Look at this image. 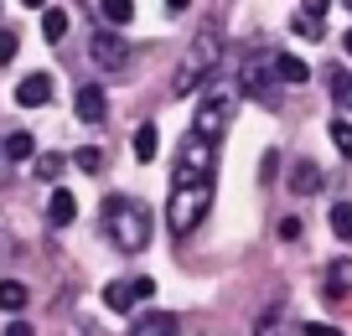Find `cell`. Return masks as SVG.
<instances>
[{
	"label": "cell",
	"instance_id": "16",
	"mask_svg": "<svg viewBox=\"0 0 352 336\" xmlns=\"http://www.w3.org/2000/svg\"><path fill=\"white\" fill-rule=\"evenodd\" d=\"M306 73H311V67L300 63V57H285V52L275 57V78H280V83H306Z\"/></svg>",
	"mask_w": 352,
	"mask_h": 336
},
{
	"label": "cell",
	"instance_id": "19",
	"mask_svg": "<svg viewBox=\"0 0 352 336\" xmlns=\"http://www.w3.org/2000/svg\"><path fill=\"white\" fill-rule=\"evenodd\" d=\"M42 36L47 42H63L67 36V11H52V5H47L42 11Z\"/></svg>",
	"mask_w": 352,
	"mask_h": 336
},
{
	"label": "cell",
	"instance_id": "31",
	"mask_svg": "<svg viewBox=\"0 0 352 336\" xmlns=\"http://www.w3.org/2000/svg\"><path fill=\"white\" fill-rule=\"evenodd\" d=\"M135 295H140V300H151V295H155V280H151V274H140V280H135Z\"/></svg>",
	"mask_w": 352,
	"mask_h": 336
},
{
	"label": "cell",
	"instance_id": "20",
	"mask_svg": "<svg viewBox=\"0 0 352 336\" xmlns=\"http://www.w3.org/2000/svg\"><path fill=\"white\" fill-rule=\"evenodd\" d=\"M331 98H337V109H352V73H342V67H331Z\"/></svg>",
	"mask_w": 352,
	"mask_h": 336
},
{
	"label": "cell",
	"instance_id": "26",
	"mask_svg": "<svg viewBox=\"0 0 352 336\" xmlns=\"http://www.w3.org/2000/svg\"><path fill=\"white\" fill-rule=\"evenodd\" d=\"M16 47H21V36H16L11 26H0V63H11V57H16Z\"/></svg>",
	"mask_w": 352,
	"mask_h": 336
},
{
	"label": "cell",
	"instance_id": "17",
	"mask_svg": "<svg viewBox=\"0 0 352 336\" xmlns=\"http://www.w3.org/2000/svg\"><path fill=\"white\" fill-rule=\"evenodd\" d=\"M290 186H296L300 197L321 192V171H316V166H311V161H300V166H296V176H290Z\"/></svg>",
	"mask_w": 352,
	"mask_h": 336
},
{
	"label": "cell",
	"instance_id": "13",
	"mask_svg": "<svg viewBox=\"0 0 352 336\" xmlns=\"http://www.w3.org/2000/svg\"><path fill=\"white\" fill-rule=\"evenodd\" d=\"M135 300H140V295H135V280H114V284H104V305H109V311H130Z\"/></svg>",
	"mask_w": 352,
	"mask_h": 336
},
{
	"label": "cell",
	"instance_id": "9",
	"mask_svg": "<svg viewBox=\"0 0 352 336\" xmlns=\"http://www.w3.org/2000/svg\"><path fill=\"white\" fill-rule=\"evenodd\" d=\"M321 295L327 300H347L352 295V259H331L327 274H321Z\"/></svg>",
	"mask_w": 352,
	"mask_h": 336
},
{
	"label": "cell",
	"instance_id": "11",
	"mask_svg": "<svg viewBox=\"0 0 352 336\" xmlns=\"http://www.w3.org/2000/svg\"><path fill=\"white\" fill-rule=\"evenodd\" d=\"M73 217H78V197L67 192V186H57L52 202H47V223H52V228H67Z\"/></svg>",
	"mask_w": 352,
	"mask_h": 336
},
{
	"label": "cell",
	"instance_id": "5",
	"mask_svg": "<svg viewBox=\"0 0 352 336\" xmlns=\"http://www.w3.org/2000/svg\"><path fill=\"white\" fill-rule=\"evenodd\" d=\"M212 166H218V145L202 140V135H187L182 150H176L171 181H212Z\"/></svg>",
	"mask_w": 352,
	"mask_h": 336
},
{
	"label": "cell",
	"instance_id": "25",
	"mask_svg": "<svg viewBox=\"0 0 352 336\" xmlns=\"http://www.w3.org/2000/svg\"><path fill=\"white\" fill-rule=\"evenodd\" d=\"M57 171H63V155H36V176H42V181H57Z\"/></svg>",
	"mask_w": 352,
	"mask_h": 336
},
{
	"label": "cell",
	"instance_id": "36",
	"mask_svg": "<svg viewBox=\"0 0 352 336\" xmlns=\"http://www.w3.org/2000/svg\"><path fill=\"white\" fill-rule=\"evenodd\" d=\"M347 52H352V32H347Z\"/></svg>",
	"mask_w": 352,
	"mask_h": 336
},
{
	"label": "cell",
	"instance_id": "12",
	"mask_svg": "<svg viewBox=\"0 0 352 336\" xmlns=\"http://www.w3.org/2000/svg\"><path fill=\"white\" fill-rule=\"evenodd\" d=\"M0 155H6V161H32V155H36V140H32L26 130H11L6 140H0Z\"/></svg>",
	"mask_w": 352,
	"mask_h": 336
},
{
	"label": "cell",
	"instance_id": "24",
	"mask_svg": "<svg viewBox=\"0 0 352 336\" xmlns=\"http://www.w3.org/2000/svg\"><path fill=\"white\" fill-rule=\"evenodd\" d=\"M73 161H78V171H88V176H94V171H99V166H104V150H94V145H83V150H78Z\"/></svg>",
	"mask_w": 352,
	"mask_h": 336
},
{
	"label": "cell",
	"instance_id": "23",
	"mask_svg": "<svg viewBox=\"0 0 352 336\" xmlns=\"http://www.w3.org/2000/svg\"><path fill=\"white\" fill-rule=\"evenodd\" d=\"M327 135H331V145H337V150L352 161V124H347V120H331V130H327Z\"/></svg>",
	"mask_w": 352,
	"mask_h": 336
},
{
	"label": "cell",
	"instance_id": "35",
	"mask_svg": "<svg viewBox=\"0 0 352 336\" xmlns=\"http://www.w3.org/2000/svg\"><path fill=\"white\" fill-rule=\"evenodd\" d=\"M26 5H32V11H36V5H47V0H26Z\"/></svg>",
	"mask_w": 352,
	"mask_h": 336
},
{
	"label": "cell",
	"instance_id": "7",
	"mask_svg": "<svg viewBox=\"0 0 352 336\" xmlns=\"http://www.w3.org/2000/svg\"><path fill=\"white\" fill-rule=\"evenodd\" d=\"M73 114H78L83 124H99L104 114H109V98H104V88H99V83H83V88L73 93Z\"/></svg>",
	"mask_w": 352,
	"mask_h": 336
},
{
	"label": "cell",
	"instance_id": "27",
	"mask_svg": "<svg viewBox=\"0 0 352 336\" xmlns=\"http://www.w3.org/2000/svg\"><path fill=\"white\" fill-rule=\"evenodd\" d=\"M290 26H296L300 36H321V21H311V16H296V21H290Z\"/></svg>",
	"mask_w": 352,
	"mask_h": 336
},
{
	"label": "cell",
	"instance_id": "8",
	"mask_svg": "<svg viewBox=\"0 0 352 336\" xmlns=\"http://www.w3.org/2000/svg\"><path fill=\"white\" fill-rule=\"evenodd\" d=\"M47 98H52V73H26L16 83V104L21 109H42Z\"/></svg>",
	"mask_w": 352,
	"mask_h": 336
},
{
	"label": "cell",
	"instance_id": "1",
	"mask_svg": "<svg viewBox=\"0 0 352 336\" xmlns=\"http://www.w3.org/2000/svg\"><path fill=\"white\" fill-rule=\"evenodd\" d=\"M104 233H109L124 254H140L145 243H151V233H155V217H151V207L135 202V197H104Z\"/></svg>",
	"mask_w": 352,
	"mask_h": 336
},
{
	"label": "cell",
	"instance_id": "3",
	"mask_svg": "<svg viewBox=\"0 0 352 336\" xmlns=\"http://www.w3.org/2000/svg\"><path fill=\"white\" fill-rule=\"evenodd\" d=\"M208 212H212V181H171V197H166V228H171L176 238H187Z\"/></svg>",
	"mask_w": 352,
	"mask_h": 336
},
{
	"label": "cell",
	"instance_id": "18",
	"mask_svg": "<svg viewBox=\"0 0 352 336\" xmlns=\"http://www.w3.org/2000/svg\"><path fill=\"white\" fill-rule=\"evenodd\" d=\"M243 88H249V93H264V88H270L264 83V52H254L249 63H243Z\"/></svg>",
	"mask_w": 352,
	"mask_h": 336
},
{
	"label": "cell",
	"instance_id": "15",
	"mask_svg": "<svg viewBox=\"0 0 352 336\" xmlns=\"http://www.w3.org/2000/svg\"><path fill=\"white\" fill-rule=\"evenodd\" d=\"M99 16L109 26H130V16H135V0H99Z\"/></svg>",
	"mask_w": 352,
	"mask_h": 336
},
{
	"label": "cell",
	"instance_id": "28",
	"mask_svg": "<svg viewBox=\"0 0 352 336\" xmlns=\"http://www.w3.org/2000/svg\"><path fill=\"white\" fill-rule=\"evenodd\" d=\"M280 238H285V243L300 238V223H296V217H280Z\"/></svg>",
	"mask_w": 352,
	"mask_h": 336
},
{
	"label": "cell",
	"instance_id": "33",
	"mask_svg": "<svg viewBox=\"0 0 352 336\" xmlns=\"http://www.w3.org/2000/svg\"><path fill=\"white\" fill-rule=\"evenodd\" d=\"M6 336H36V331H32L26 321H11V326H6Z\"/></svg>",
	"mask_w": 352,
	"mask_h": 336
},
{
	"label": "cell",
	"instance_id": "22",
	"mask_svg": "<svg viewBox=\"0 0 352 336\" xmlns=\"http://www.w3.org/2000/svg\"><path fill=\"white\" fill-rule=\"evenodd\" d=\"M135 161H155V124L135 130Z\"/></svg>",
	"mask_w": 352,
	"mask_h": 336
},
{
	"label": "cell",
	"instance_id": "34",
	"mask_svg": "<svg viewBox=\"0 0 352 336\" xmlns=\"http://www.w3.org/2000/svg\"><path fill=\"white\" fill-rule=\"evenodd\" d=\"M192 0H166V11H187Z\"/></svg>",
	"mask_w": 352,
	"mask_h": 336
},
{
	"label": "cell",
	"instance_id": "14",
	"mask_svg": "<svg viewBox=\"0 0 352 336\" xmlns=\"http://www.w3.org/2000/svg\"><path fill=\"white\" fill-rule=\"evenodd\" d=\"M26 300H32V290H26L21 280H0V311H26Z\"/></svg>",
	"mask_w": 352,
	"mask_h": 336
},
{
	"label": "cell",
	"instance_id": "37",
	"mask_svg": "<svg viewBox=\"0 0 352 336\" xmlns=\"http://www.w3.org/2000/svg\"><path fill=\"white\" fill-rule=\"evenodd\" d=\"M342 5H347V11H352V0H342Z\"/></svg>",
	"mask_w": 352,
	"mask_h": 336
},
{
	"label": "cell",
	"instance_id": "32",
	"mask_svg": "<svg viewBox=\"0 0 352 336\" xmlns=\"http://www.w3.org/2000/svg\"><path fill=\"white\" fill-rule=\"evenodd\" d=\"M306 336H342V331H337V326H321V321H311V326H306Z\"/></svg>",
	"mask_w": 352,
	"mask_h": 336
},
{
	"label": "cell",
	"instance_id": "2",
	"mask_svg": "<svg viewBox=\"0 0 352 336\" xmlns=\"http://www.w3.org/2000/svg\"><path fill=\"white\" fill-rule=\"evenodd\" d=\"M218 57H223V21L212 16V21H202L197 36H192L187 63H182V73L171 78V93H197V83L218 67Z\"/></svg>",
	"mask_w": 352,
	"mask_h": 336
},
{
	"label": "cell",
	"instance_id": "4",
	"mask_svg": "<svg viewBox=\"0 0 352 336\" xmlns=\"http://www.w3.org/2000/svg\"><path fill=\"white\" fill-rule=\"evenodd\" d=\"M233 114H239V93H233V88H208V93L197 98V120H192V135H202V140L218 145L223 130L233 124Z\"/></svg>",
	"mask_w": 352,
	"mask_h": 336
},
{
	"label": "cell",
	"instance_id": "21",
	"mask_svg": "<svg viewBox=\"0 0 352 336\" xmlns=\"http://www.w3.org/2000/svg\"><path fill=\"white\" fill-rule=\"evenodd\" d=\"M331 233H337L342 243H352V202H337V207H331Z\"/></svg>",
	"mask_w": 352,
	"mask_h": 336
},
{
	"label": "cell",
	"instance_id": "29",
	"mask_svg": "<svg viewBox=\"0 0 352 336\" xmlns=\"http://www.w3.org/2000/svg\"><path fill=\"white\" fill-rule=\"evenodd\" d=\"M254 336H280V315H264V321L254 326Z\"/></svg>",
	"mask_w": 352,
	"mask_h": 336
},
{
	"label": "cell",
	"instance_id": "30",
	"mask_svg": "<svg viewBox=\"0 0 352 336\" xmlns=\"http://www.w3.org/2000/svg\"><path fill=\"white\" fill-rule=\"evenodd\" d=\"M300 5H306V16H311V21H321V16H327V5H331V0H300Z\"/></svg>",
	"mask_w": 352,
	"mask_h": 336
},
{
	"label": "cell",
	"instance_id": "6",
	"mask_svg": "<svg viewBox=\"0 0 352 336\" xmlns=\"http://www.w3.org/2000/svg\"><path fill=\"white\" fill-rule=\"evenodd\" d=\"M88 57H94L104 73H124V67H130V42L114 36V32H99L94 42H88Z\"/></svg>",
	"mask_w": 352,
	"mask_h": 336
},
{
	"label": "cell",
	"instance_id": "10",
	"mask_svg": "<svg viewBox=\"0 0 352 336\" xmlns=\"http://www.w3.org/2000/svg\"><path fill=\"white\" fill-rule=\"evenodd\" d=\"M182 326H176V315L171 311H145V315H135V326H130V336H176Z\"/></svg>",
	"mask_w": 352,
	"mask_h": 336
}]
</instances>
